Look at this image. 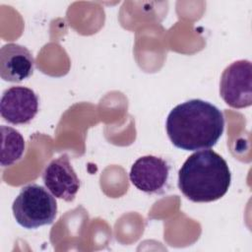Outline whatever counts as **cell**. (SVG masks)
Returning <instances> with one entry per match:
<instances>
[{
    "label": "cell",
    "mask_w": 252,
    "mask_h": 252,
    "mask_svg": "<svg viewBox=\"0 0 252 252\" xmlns=\"http://www.w3.org/2000/svg\"><path fill=\"white\" fill-rule=\"evenodd\" d=\"M166 133L171 143L184 151L214 147L224 130L223 113L202 99H190L176 105L166 118Z\"/></svg>",
    "instance_id": "cell-1"
},
{
    "label": "cell",
    "mask_w": 252,
    "mask_h": 252,
    "mask_svg": "<svg viewBox=\"0 0 252 252\" xmlns=\"http://www.w3.org/2000/svg\"><path fill=\"white\" fill-rule=\"evenodd\" d=\"M231 182L227 162L212 150L192 154L178 171V188L192 202L208 203L223 197Z\"/></svg>",
    "instance_id": "cell-2"
},
{
    "label": "cell",
    "mask_w": 252,
    "mask_h": 252,
    "mask_svg": "<svg viewBox=\"0 0 252 252\" xmlns=\"http://www.w3.org/2000/svg\"><path fill=\"white\" fill-rule=\"evenodd\" d=\"M16 221L27 229L51 224L57 215V203L52 194L37 184L24 186L12 206Z\"/></svg>",
    "instance_id": "cell-3"
},
{
    "label": "cell",
    "mask_w": 252,
    "mask_h": 252,
    "mask_svg": "<svg viewBox=\"0 0 252 252\" xmlns=\"http://www.w3.org/2000/svg\"><path fill=\"white\" fill-rule=\"evenodd\" d=\"M220 94L226 104L245 108L252 104V65L248 60H237L221 74Z\"/></svg>",
    "instance_id": "cell-4"
},
{
    "label": "cell",
    "mask_w": 252,
    "mask_h": 252,
    "mask_svg": "<svg viewBox=\"0 0 252 252\" xmlns=\"http://www.w3.org/2000/svg\"><path fill=\"white\" fill-rule=\"evenodd\" d=\"M38 111V96L36 94L22 86L6 90L0 101V113L7 122L19 125L31 122Z\"/></svg>",
    "instance_id": "cell-5"
},
{
    "label": "cell",
    "mask_w": 252,
    "mask_h": 252,
    "mask_svg": "<svg viewBox=\"0 0 252 252\" xmlns=\"http://www.w3.org/2000/svg\"><path fill=\"white\" fill-rule=\"evenodd\" d=\"M169 169V164L163 158L144 156L133 163L129 177L137 189L148 194H158L166 186Z\"/></svg>",
    "instance_id": "cell-6"
},
{
    "label": "cell",
    "mask_w": 252,
    "mask_h": 252,
    "mask_svg": "<svg viewBox=\"0 0 252 252\" xmlns=\"http://www.w3.org/2000/svg\"><path fill=\"white\" fill-rule=\"evenodd\" d=\"M42 180L53 196L66 202L73 201L80 189V180L65 154L47 164Z\"/></svg>",
    "instance_id": "cell-7"
},
{
    "label": "cell",
    "mask_w": 252,
    "mask_h": 252,
    "mask_svg": "<svg viewBox=\"0 0 252 252\" xmlns=\"http://www.w3.org/2000/svg\"><path fill=\"white\" fill-rule=\"evenodd\" d=\"M34 60L31 51L18 43H7L0 49V77L4 81L20 83L33 73Z\"/></svg>",
    "instance_id": "cell-8"
},
{
    "label": "cell",
    "mask_w": 252,
    "mask_h": 252,
    "mask_svg": "<svg viewBox=\"0 0 252 252\" xmlns=\"http://www.w3.org/2000/svg\"><path fill=\"white\" fill-rule=\"evenodd\" d=\"M1 138L0 163L2 166H9L22 158L25 140L19 131L5 125H1Z\"/></svg>",
    "instance_id": "cell-9"
}]
</instances>
